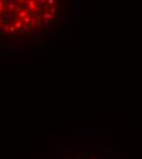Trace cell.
Listing matches in <instances>:
<instances>
[{
  "mask_svg": "<svg viewBox=\"0 0 142 159\" xmlns=\"http://www.w3.org/2000/svg\"><path fill=\"white\" fill-rule=\"evenodd\" d=\"M49 159H118V157H115V154L108 152L106 149L103 148L70 147V148H65L57 157H52Z\"/></svg>",
  "mask_w": 142,
  "mask_h": 159,
  "instance_id": "cell-1",
  "label": "cell"
},
{
  "mask_svg": "<svg viewBox=\"0 0 142 159\" xmlns=\"http://www.w3.org/2000/svg\"><path fill=\"white\" fill-rule=\"evenodd\" d=\"M40 16H42L43 18H45V20H49V21H53V20H54V16L50 14L49 11L42 10V11H40Z\"/></svg>",
  "mask_w": 142,
  "mask_h": 159,
  "instance_id": "cell-2",
  "label": "cell"
},
{
  "mask_svg": "<svg viewBox=\"0 0 142 159\" xmlns=\"http://www.w3.org/2000/svg\"><path fill=\"white\" fill-rule=\"evenodd\" d=\"M28 12H29V11L27 10V9H22V10H20L17 12V15H16V18H23V17H26V16H28Z\"/></svg>",
  "mask_w": 142,
  "mask_h": 159,
  "instance_id": "cell-3",
  "label": "cell"
},
{
  "mask_svg": "<svg viewBox=\"0 0 142 159\" xmlns=\"http://www.w3.org/2000/svg\"><path fill=\"white\" fill-rule=\"evenodd\" d=\"M43 28H44V29H48V31H53V29H55V23H54L53 21H50L48 25L43 26Z\"/></svg>",
  "mask_w": 142,
  "mask_h": 159,
  "instance_id": "cell-4",
  "label": "cell"
},
{
  "mask_svg": "<svg viewBox=\"0 0 142 159\" xmlns=\"http://www.w3.org/2000/svg\"><path fill=\"white\" fill-rule=\"evenodd\" d=\"M39 32L40 31H38V29H34V28H31V29H28V31L26 32L28 35H33V37H36V35H38L39 34Z\"/></svg>",
  "mask_w": 142,
  "mask_h": 159,
  "instance_id": "cell-5",
  "label": "cell"
},
{
  "mask_svg": "<svg viewBox=\"0 0 142 159\" xmlns=\"http://www.w3.org/2000/svg\"><path fill=\"white\" fill-rule=\"evenodd\" d=\"M22 25H23V23H22V21H21V20H17V21L15 22L14 27H15V28H16V31H20V29H21V27H22Z\"/></svg>",
  "mask_w": 142,
  "mask_h": 159,
  "instance_id": "cell-6",
  "label": "cell"
},
{
  "mask_svg": "<svg viewBox=\"0 0 142 159\" xmlns=\"http://www.w3.org/2000/svg\"><path fill=\"white\" fill-rule=\"evenodd\" d=\"M22 21V23L23 25H31V17L29 16H26V17H23V18H20Z\"/></svg>",
  "mask_w": 142,
  "mask_h": 159,
  "instance_id": "cell-7",
  "label": "cell"
},
{
  "mask_svg": "<svg viewBox=\"0 0 142 159\" xmlns=\"http://www.w3.org/2000/svg\"><path fill=\"white\" fill-rule=\"evenodd\" d=\"M31 28H32V25H22L20 32H27L28 29H31Z\"/></svg>",
  "mask_w": 142,
  "mask_h": 159,
  "instance_id": "cell-8",
  "label": "cell"
},
{
  "mask_svg": "<svg viewBox=\"0 0 142 159\" xmlns=\"http://www.w3.org/2000/svg\"><path fill=\"white\" fill-rule=\"evenodd\" d=\"M57 5H58V4L55 3V5H53V6H52V7H50V9H49V12H50V14H52V15L57 14V11H58V7H57Z\"/></svg>",
  "mask_w": 142,
  "mask_h": 159,
  "instance_id": "cell-9",
  "label": "cell"
},
{
  "mask_svg": "<svg viewBox=\"0 0 142 159\" xmlns=\"http://www.w3.org/2000/svg\"><path fill=\"white\" fill-rule=\"evenodd\" d=\"M33 27H34V29H38V31H42V29H43L42 22H37V23H36V25L33 26Z\"/></svg>",
  "mask_w": 142,
  "mask_h": 159,
  "instance_id": "cell-10",
  "label": "cell"
},
{
  "mask_svg": "<svg viewBox=\"0 0 142 159\" xmlns=\"http://www.w3.org/2000/svg\"><path fill=\"white\" fill-rule=\"evenodd\" d=\"M47 4L49 6H53V5H55V0H47Z\"/></svg>",
  "mask_w": 142,
  "mask_h": 159,
  "instance_id": "cell-11",
  "label": "cell"
},
{
  "mask_svg": "<svg viewBox=\"0 0 142 159\" xmlns=\"http://www.w3.org/2000/svg\"><path fill=\"white\" fill-rule=\"evenodd\" d=\"M48 9H49V5H48V4H43L42 5V10L48 11Z\"/></svg>",
  "mask_w": 142,
  "mask_h": 159,
  "instance_id": "cell-12",
  "label": "cell"
},
{
  "mask_svg": "<svg viewBox=\"0 0 142 159\" xmlns=\"http://www.w3.org/2000/svg\"><path fill=\"white\" fill-rule=\"evenodd\" d=\"M0 34H5V33H4V29H3V25L0 26Z\"/></svg>",
  "mask_w": 142,
  "mask_h": 159,
  "instance_id": "cell-13",
  "label": "cell"
},
{
  "mask_svg": "<svg viewBox=\"0 0 142 159\" xmlns=\"http://www.w3.org/2000/svg\"><path fill=\"white\" fill-rule=\"evenodd\" d=\"M38 3H40V4H45V3H47V0H38Z\"/></svg>",
  "mask_w": 142,
  "mask_h": 159,
  "instance_id": "cell-14",
  "label": "cell"
},
{
  "mask_svg": "<svg viewBox=\"0 0 142 159\" xmlns=\"http://www.w3.org/2000/svg\"><path fill=\"white\" fill-rule=\"evenodd\" d=\"M0 6L4 7V1H3V0H0Z\"/></svg>",
  "mask_w": 142,
  "mask_h": 159,
  "instance_id": "cell-15",
  "label": "cell"
},
{
  "mask_svg": "<svg viewBox=\"0 0 142 159\" xmlns=\"http://www.w3.org/2000/svg\"><path fill=\"white\" fill-rule=\"evenodd\" d=\"M18 3H25V0H17Z\"/></svg>",
  "mask_w": 142,
  "mask_h": 159,
  "instance_id": "cell-16",
  "label": "cell"
},
{
  "mask_svg": "<svg viewBox=\"0 0 142 159\" xmlns=\"http://www.w3.org/2000/svg\"><path fill=\"white\" fill-rule=\"evenodd\" d=\"M1 25H3V23H1V20H0V26H1Z\"/></svg>",
  "mask_w": 142,
  "mask_h": 159,
  "instance_id": "cell-17",
  "label": "cell"
}]
</instances>
